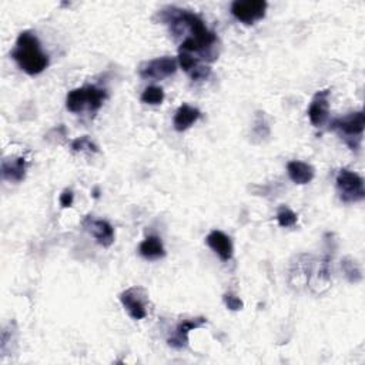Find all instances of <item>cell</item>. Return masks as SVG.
Returning a JSON list of instances; mask_svg holds the SVG:
<instances>
[{
	"mask_svg": "<svg viewBox=\"0 0 365 365\" xmlns=\"http://www.w3.org/2000/svg\"><path fill=\"white\" fill-rule=\"evenodd\" d=\"M82 227L102 247L107 248L114 243V228L106 220L94 219L93 216H86L82 221Z\"/></svg>",
	"mask_w": 365,
	"mask_h": 365,
	"instance_id": "9c48e42d",
	"label": "cell"
},
{
	"mask_svg": "<svg viewBox=\"0 0 365 365\" xmlns=\"http://www.w3.org/2000/svg\"><path fill=\"white\" fill-rule=\"evenodd\" d=\"M160 14L162 21L168 23L176 34H179L183 29H187L190 32L188 39H193L197 43L204 56H211V50L217 43V36L214 32L207 29L199 14L173 6L163 9Z\"/></svg>",
	"mask_w": 365,
	"mask_h": 365,
	"instance_id": "6da1fadb",
	"label": "cell"
},
{
	"mask_svg": "<svg viewBox=\"0 0 365 365\" xmlns=\"http://www.w3.org/2000/svg\"><path fill=\"white\" fill-rule=\"evenodd\" d=\"M10 56L19 67L30 76L41 74L49 66V56L42 50L39 39L30 30H25L19 34Z\"/></svg>",
	"mask_w": 365,
	"mask_h": 365,
	"instance_id": "7a4b0ae2",
	"label": "cell"
},
{
	"mask_svg": "<svg viewBox=\"0 0 365 365\" xmlns=\"http://www.w3.org/2000/svg\"><path fill=\"white\" fill-rule=\"evenodd\" d=\"M267 8L265 0H236L232 5V14L244 25H254L265 16Z\"/></svg>",
	"mask_w": 365,
	"mask_h": 365,
	"instance_id": "52a82bcc",
	"label": "cell"
},
{
	"mask_svg": "<svg viewBox=\"0 0 365 365\" xmlns=\"http://www.w3.org/2000/svg\"><path fill=\"white\" fill-rule=\"evenodd\" d=\"M330 89L317 91L309 107V119L314 127H322L330 116Z\"/></svg>",
	"mask_w": 365,
	"mask_h": 365,
	"instance_id": "30bf717a",
	"label": "cell"
},
{
	"mask_svg": "<svg viewBox=\"0 0 365 365\" xmlns=\"http://www.w3.org/2000/svg\"><path fill=\"white\" fill-rule=\"evenodd\" d=\"M287 171H288V176H290L291 181L298 184V186L311 183L314 176H316L314 167L309 163H304L300 160H293V162L288 163Z\"/></svg>",
	"mask_w": 365,
	"mask_h": 365,
	"instance_id": "4fadbf2b",
	"label": "cell"
},
{
	"mask_svg": "<svg viewBox=\"0 0 365 365\" xmlns=\"http://www.w3.org/2000/svg\"><path fill=\"white\" fill-rule=\"evenodd\" d=\"M330 129L337 131L351 150H357L360 148L362 133L365 129V114L362 110L350 113L345 118L333 120Z\"/></svg>",
	"mask_w": 365,
	"mask_h": 365,
	"instance_id": "277c9868",
	"label": "cell"
},
{
	"mask_svg": "<svg viewBox=\"0 0 365 365\" xmlns=\"http://www.w3.org/2000/svg\"><path fill=\"white\" fill-rule=\"evenodd\" d=\"M139 253L146 260H159L166 256V248L160 237L148 236L140 243Z\"/></svg>",
	"mask_w": 365,
	"mask_h": 365,
	"instance_id": "2e32d148",
	"label": "cell"
},
{
	"mask_svg": "<svg viewBox=\"0 0 365 365\" xmlns=\"http://www.w3.org/2000/svg\"><path fill=\"white\" fill-rule=\"evenodd\" d=\"M200 116L201 113L199 109L188 104H181L175 114V119H173V126L177 131H186L200 119Z\"/></svg>",
	"mask_w": 365,
	"mask_h": 365,
	"instance_id": "9a60e30c",
	"label": "cell"
},
{
	"mask_svg": "<svg viewBox=\"0 0 365 365\" xmlns=\"http://www.w3.org/2000/svg\"><path fill=\"white\" fill-rule=\"evenodd\" d=\"M223 301H224L227 309L232 310V311H240V310H243V307H244L243 300L233 293H225L223 296Z\"/></svg>",
	"mask_w": 365,
	"mask_h": 365,
	"instance_id": "44dd1931",
	"label": "cell"
},
{
	"mask_svg": "<svg viewBox=\"0 0 365 365\" xmlns=\"http://www.w3.org/2000/svg\"><path fill=\"white\" fill-rule=\"evenodd\" d=\"M106 99L107 93L104 89H100L98 86L78 87L69 91L66 98V109L74 114L82 113L86 109L94 113L103 106V102Z\"/></svg>",
	"mask_w": 365,
	"mask_h": 365,
	"instance_id": "3957f363",
	"label": "cell"
},
{
	"mask_svg": "<svg viewBox=\"0 0 365 365\" xmlns=\"http://www.w3.org/2000/svg\"><path fill=\"white\" fill-rule=\"evenodd\" d=\"M71 150L73 151H93V153H98L99 148L98 146H96L90 139L89 136H83V137H79L73 140L71 143Z\"/></svg>",
	"mask_w": 365,
	"mask_h": 365,
	"instance_id": "ffe728a7",
	"label": "cell"
},
{
	"mask_svg": "<svg viewBox=\"0 0 365 365\" xmlns=\"http://www.w3.org/2000/svg\"><path fill=\"white\" fill-rule=\"evenodd\" d=\"M277 221H278L280 227L288 228V227H294L297 224L298 217L294 211L288 207H280L278 213H277Z\"/></svg>",
	"mask_w": 365,
	"mask_h": 365,
	"instance_id": "d6986e66",
	"label": "cell"
},
{
	"mask_svg": "<svg viewBox=\"0 0 365 365\" xmlns=\"http://www.w3.org/2000/svg\"><path fill=\"white\" fill-rule=\"evenodd\" d=\"M206 322H207V318H204V317L190 318V320H186V321L180 322L177 325L175 335L170 337L167 340L168 345H170V347H173V349H176V350L186 349L187 344H188V334H190V331L200 329V327H203Z\"/></svg>",
	"mask_w": 365,
	"mask_h": 365,
	"instance_id": "8fae6325",
	"label": "cell"
},
{
	"mask_svg": "<svg viewBox=\"0 0 365 365\" xmlns=\"http://www.w3.org/2000/svg\"><path fill=\"white\" fill-rule=\"evenodd\" d=\"M120 302L133 320L147 317V294L143 287H130L120 294Z\"/></svg>",
	"mask_w": 365,
	"mask_h": 365,
	"instance_id": "ba28073f",
	"label": "cell"
},
{
	"mask_svg": "<svg viewBox=\"0 0 365 365\" xmlns=\"http://www.w3.org/2000/svg\"><path fill=\"white\" fill-rule=\"evenodd\" d=\"M2 176L8 181L21 183L26 177V160L23 157H6V159H3Z\"/></svg>",
	"mask_w": 365,
	"mask_h": 365,
	"instance_id": "5bb4252c",
	"label": "cell"
},
{
	"mask_svg": "<svg viewBox=\"0 0 365 365\" xmlns=\"http://www.w3.org/2000/svg\"><path fill=\"white\" fill-rule=\"evenodd\" d=\"M142 102L150 106H159L164 102V90L159 86H148L142 93Z\"/></svg>",
	"mask_w": 365,
	"mask_h": 365,
	"instance_id": "ac0fdd59",
	"label": "cell"
},
{
	"mask_svg": "<svg viewBox=\"0 0 365 365\" xmlns=\"http://www.w3.org/2000/svg\"><path fill=\"white\" fill-rule=\"evenodd\" d=\"M341 268H342V272H344V276L347 277V280L350 283H360L362 280V272H361V268L360 265L350 257H345L341 263Z\"/></svg>",
	"mask_w": 365,
	"mask_h": 365,
	"instance_id": "e0dca14e",
	"label": "cell"
},
{
	"mask_svg": "<svg viewBox=\"0 0 365 365\" xmlns=\"http://www.w3.org/2000/svg\"><path fill=\"white\" fill-rule=\"evenodd\" d=\"M337 190L342 203H358L365 199L364 179L357 173L342 168L337 175Z\"/></svg>",
	"mask_w": 365,
	"mask_h": 365,
	"instance_id": "5b68a950",
	"label": "cell"
},
{
	"mask_svg": "<svg viewBox=\"0 0 365 365\" xmlns=\"http://www.w3.org/2000/svg\"><path fill=\"white\" fill-rule=\"evenodd\" d=\"M73 200H74L73 191L69 190V188H66V190L63 191V193L60 195V199H59L60 206H62L63 208H69V207H71V206H73Z\"/></svg>",
	"mask_w": 365,
	"mask_h": 365,
	"instance_id": "603a6c76",
	"label": "cell"
},
{
	"mask_svg": "<svg viewBox=\"0 0 365 365\" xmlns=\"http://www.w3.org/2000/svg\"><path fill=\"white\" fill-rule=\"evenodd\" d=\"M210 73H211V69L208 66L199 65L193 71L190 73V76H191V79L199 82V80H206L208 78V76H210Z\"/></svg>",
	"mask_w": 365,
	"mask_h": 365,
	"instance_id": "7402d4cb",
	"label": "cell"
},
{
	"mask_svg": "<svg viewBox=\"0 0 365 365\" xmlns=\"http://www.w3.org/2000/svg\"><path fill=\"white\" fill-rule=\"evenodd\" d=\"M206 243L223 261H230L233 258V241L225 233L220 232V230H213V232L207 236Z\"/></svg>",
	"mask_w": 365,
	"mask_h": 365,
	"instance_id": "7c38bea8",
	"label": "cell"
},
{
	"mask_svg": "<svg viewBox=\"0 0 365 365\" xmlns=\"http://www.w3.org/2000/svg\"><path fill=\"white\" fill-rule=\"evenodd\" d=\"M177 65L179 60L175 57H157V59H153L146 62L144 65L140 66L139 74L140 78L144 80H163L168 76H173L177 71Z\"/></svg>",
	"mask_w": 365,
	"mask_h": 365,
	"instance_id": "8992f818",
	"label": "cell"
}]
</instances>
